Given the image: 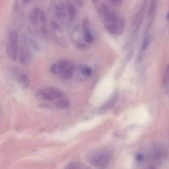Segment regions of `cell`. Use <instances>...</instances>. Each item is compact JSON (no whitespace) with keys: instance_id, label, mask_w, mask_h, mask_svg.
Instances as JSON below:
<instances>
[{"instance_id":"6da1fadb","label":"cell","mask_w":169,"mask_h":169,"mask_svg":"<svg viewBox=\"0 0 169 169\" xmlns=\"http://www.w3.org/2000/svg\"><path fill=\"white\" fill-rule=\"evenodd\" d=\"M110 159V153L105 150L93 151L88 156V161L91 165L99 168H103L107 165Z\"/></svg>"},{"instance_id":"7a4b0ae2","label":"cell","mask_w":169,"mask_h":169,"mask_svg":"<svg viewBox=\"0 0 169 169\" xmlns=\"http://www.w3.org/2000/svg\"><path fill=\"white\" fill-rule=\"evenodd\" d=\"M8 52L10 58L14 61L17 59L18 54V34L15 30H12L9 36Z\"/></svg>"},{"instance_id":"3957f363","label":"cell","mask_w":169,"mask_h":169,"mask_svg":"<svg viewBox=\"0 0 169 169\" xmlns=\"http://www.w3.org/2000/svg\"><path fill=\"white\" fill-rule=\"evenodd\" d=\"M21 42L22 43L20 48L18 49V55L19 56L21 63L24 66H27L30 64L31 61V54L30 52L27 37L24 35V34H22Z\"/></svg>"},{"instance_id":"277c9868","label":"cell","mask_w":169,"mask_h":169,"mask_svg":"<svg viewBox=\"0 0 169 169\" xmlns=\"http://www.w3.org/2000/svg\"><path fill=\"white\" fill-rule=\"evenodd\" d=\"M123 20L117 21L116 22H106L104 27L108 33L112 34H120L124 29Z\"/></svg>"},{"instance_id":"5b68a950","label":"cell","mask_w":169,"mask_h":169,"mask_svg":"<svg viewBox=\"0 0 169 169\" xmlns=\"http://www.w3.org/2000/svg\"><path fill=\"white\" fill-rule=\"evenodd\" d=\"M100 13L106 22H116L118 21L116 14L110 9L107 4L103 3L101 5Z\"/></svg>"},{"instance_id":"8992f818","label":"cell","mask_w":169,"mask_h":169,"mask_svg":"<svg viewBox=\"0 0 169 169\" xmlns=\"http://www.w3.org/2000/svg\"><path fill=\"white\" fill-rule=\"evenodd\" d=\"M82 34L83 39L87 43H92L94 40V37L92 34L90 24L88 20L84 19L82 24Z\"/></svg>"},{"instance_id":"52a82bcc","label":"cell","mask_w":169,"mask_h":169,"mask_svg":"<svg viewBox=\"0 0 169 169\" xmlns=\"http://www.w3.org/2000/svg\"><path fill=\"white\" fill-rule=\"evenodd\" d=\"M66 6L63 2L58 3L55 7V15L59 20L61 22H64L66 20Z\"/></svg>"},{"instance_id":"ba28073f","label":"cell","mask_w":169,"mask_h":169,"mask_svg":"<svg viewBox=\"0 0 169 169\" xmlns=\"http://www.w3.org/2000/svg\"><path fill=\"white\" fill-rule=\"evenodd\" d=\"M69 62L65 60H62L57 63L54 64L51 67V72L55 75L60 74L63 73L66 67L67 66Z\"/></svg>"},{"instance_id":"9c48e42d","label":"cell","mask_w":169,"mask_h":169,"mask_svg":"<svg viewBox=\"0 0 169 169\" xmlns=\"http://www.w3.org/2000/svg\"><path fill=\"white\" fill-rule=\"evenodd\" d=\"M156 8V0H151L149 6L148 13H147L148 27L151 26V24L153 21V18L155 15Z\"/></svg>"},{"instance_id":"30bf717a","label":"cell","mask_w":169,"mask_h":169,"mask_svg":"<svg viewBox=\"0 0 169 169\" xmlns=\"http://www.w3.org/2000/svg\"><path fill=\"white\" fill-rule=\"evenodd\" d=\"M66 9H67V17L68 19L70 22L73 21L75 18L76 17L77 15V9L73 3L69 2L67 3L66 5Z\"/></svg>"},{"instance_id":"8fae6325","label":"cell","mask_w":169,"mask_h":169,"mask_svg":"<svg viewBox=\"0 0 169 169\" xmlns=\"http://www.w3.org/2000/svg\"><path fill=\"white\" fill-rule=\"evenodd\" d=\"M40 13V9L38 8H35L30 11L29 18L31 23H32L34 26L37 25L39 23Z\"/></svg>"},{"instance_id":"7c38bea8","label":"cell","mask_w":169,"mask_h":169,"mask_svg":"<svg viewBox=\"0 0 169 169\" xmlns=\"http://www.w3.org/2000/svg\"><path fill=\"white\" fill-rule=\"evenodd\" d=\"M36 97L40 100H43V101H50L54 100V97L48 91H46L44 90H39L37 91L35 94Z\"/></svg>"},{"instance_id":"4fadbf2b","label":"cell","mask_w":169,"mask_h":169,"mask_svg":"<svg viewBox=\"0 0 169 169\" xmlns=\"http://www.w3.org/2000/svg\"><path fill=\"white\" fill-rule=\"evenodd\" d=\"M117 100H118V94H114L113 97L109 100L108 102L106 104H105L101 108V111L102 112H106L107 110H110L112 106L115 104V103L117 101Z\"/></svg>"},{"instance_id":"5bb4252c","label":"cell","mask_w":169,"mask_h":169,"mask_svg":"<svg viewBox=\"0 0 169 169\" xmlns=\"http://www.w3.org/2000/svg\"><path fill=\"white\" fill-rule=\"evenodd\" d=\"M75 70V66L73 64L69 63L67 66L66 67L64 71H63V77L66 79H70L73 76V73Z\"/></svg>"},{"instance_id":"9a60e30c","label":"cell","mask_w":169,"mask_h":169,"mask_svg":"<svg viewBox=\"0 0 169 169\" xmlns=\"http://www.w3.org/2000/svg\"><path fill=\"white\" fill-rule=\"evenodd\" d=\"M18 81L23 88H26L29 85L30 79L25 73H21L18 77Z\"/></svg>"},{"instance_id":"2e32d148","label":"cell","mask_w":169,"mask_h":169,"mask_svg":"<svg viewBox=\"0 0 169 169\" xmlns=\"http://www.w3.org/2000/svg\"><path fill=\"white\" fill-rule=\"evenodd\" d=\"M55 107L60 109H65L68 108L70 105V100L65 99V98H60L59 101L55 103Z\"/></svg>"},{"instance_id":"e0dca14e","label":"cell","mask_w":169,"mask_h":169,"mask_svg":"<svg viewBox=\"0 0 169 169\" xmlns=\"http://www.w3.org/2000/svg\"><path fill=\"white\" fill-rule=\"evenodd\" d=\"M48 91L54 97V98H62L64 97V94L61 90L55 88V87H50Z\"/></svg>"},{"instance_id":"ac0fdd59","label":"cell","mask_w":169,"mask_h":169,"mask_svg":"<svg viewBox=\"0 0 169 169\" xmlns=\"http://www.w3.org/2000/svg\"><path fill=\"white\" fill-rule=\"evenodd\" d=\"M169 83V65L165 69V71L163 75V78H162V84L164 86H166Z\"/></svg>"},{"instance_id":"d6986e66","label":"cell","mask_w":169,"mask_h":169,"mask_svg":"<svg viewBox=\"0 0 169 169\" xmlns=\"http://www.w3.org/2000/svg\"><path fill=\"white\" fill-rule=\"evenodd\" d=\"M150 43V36L149 35H146L145 36V38L143 39V45H142V48L143 50H145L148 48Z\"/></svg>"},{"instance_id":"ffe728a7","label":"cell","mask_w":169,"mask_h":169,"mask_svg":"<svg viewBox=\"0 0 169 169\" xmlns=\"http://www.w3.org/2000/svg\"><path fill=\"white\" fill-rule=\"evenodd\" d=\"M81 71H82V73L83 76H90L91 73H92V70L91 69L88 67H85L83 68H82V70H81Z\"/></svg>"},{"instance_id":"44dd1931","label":"cell","mask_w":169,"mask_h":169,"mask_svg":"<svg viewBox=\"0 0 169 169\" xmlns=\"http://www.w3.org/2000/svg\"><path fill=\"white\" fill-rule=\"evenodd\" d=\"M39 19L40 20V21H41L42 23H46V15H45V13H44L43 11H42V12H40V13Z\"/></svg>"},{"instance_id":"7402d4cb","label":"cell","mask_w":169,"mask_h":169,"mask_svg":"<svg viewBox=\"0 0 169 169\" xmlns=\"http://www.w3.org/2000/svg\"><path fill=\"white\" fill-rule=\"evenodd\" d=\"M109 2L115 5H119L121 4L122 0H109Z\"/></svg>"},{"instance_id":"603a6c76","label":"cell","mask_w":169,"mask_h":169,"mask_svg":"<svg viewBox=\"0 0 169 169\" xmlns=\"http://www.w3.org/2000/svg\"><path fill=\"white\" fill-rule=\"evenodd\" d=\"M144 159V156L143 155H142L141 153H139V154H137V156H136V159L137 161H141L142 160H143Z\"/></svg>"},{"instance_id":"cb8c5ba5","label":"cell","mask_w":169,"mask_h":169,"mask_svg":"<svg viewBox=\"0 0 169 169\" xmlns=\"http://www.w3.org/2000/svg\"><path fill=\"white\" fill-rule=\"evenodd\" d=\"M166 19H167L168 21H169V11H168V14H167V15H166Z\"/></svg>"}]
</instances>
